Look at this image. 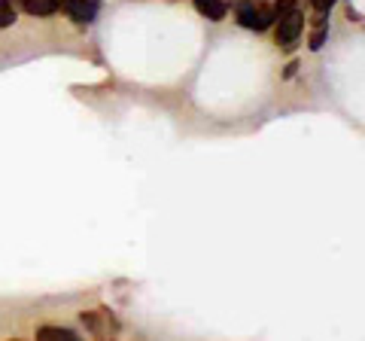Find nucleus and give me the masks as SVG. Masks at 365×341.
I'll return each mask as SVG.
<instances>
[{"instance_id": "obj_1", "label": "nucleus", "mask_w": 365, "mask_h": 341, "mask_svg": "<svg viewBox=\"0 0 365 341\" xmlns=\"http://www.w3.org/2000/svg\"><path fill=\"white\" fill-rule=\"evenodd\" d=\"M274 21H277V43H280L283 49H292V43L299 40V34H302V28H304L302 13H299V9H292V13L277 16Z\"/></svg>"}, {"instance_id": "obj_2", "label": "nucleus", "mask_w": 365, "mask_h": 341, "mask_svg": "<svg viewBox=\"0 0 365 341\" xmlns=\"http://www.w3.org/2000/svg\"><path fill=\"white\" fill-rule=\"evenodd\" d=\"M237 21H241L244 28H250V31H265L271 21H274V13L271 9H265V6H256V4H241L237 6Z\"/></svg>"}, {"instance_id": "obj_3", "label": "nucleus", "mask_w": 365, "mask_h": 341, "mask_svg": "<svg viewBox=\"0 0 365 341\" xmlns=\"http://www.w3.org/2000/svg\"><path fill=\"white\" fill-rule=\"evenodd\" d=\"M67 16H71L73 21H79V25H88L91 19L98 16L101 9V0H61L58 4Z\"/></svg>"}, {"instance_id": "obj_4", "label": "nucleus", "mask_w": 365, "mask_h": 341, "mask_svg": "<svg viewBox=\"0 0 365 341\" xmlns=\"http://www.w3.org/2000/svg\"><path fill=\"white\" fill-rule=\"evenodd\" d=\"M195 4V9L204 16V19H210V21H222L225 13H228V4L225 0H192Z\"/></svg>"}, {"instance_id": "obj_5", "label": "nucleus", "mask_w": 365, "mask_h": 341, "mask_svg": "<svg viewBox=\"0 0 365 341\" xmlns=\"http://www.w3.org/2000/svg\"><path fill=\"white\" fill-rule=\"evenodd\" d=\"M37 338L40 341H79V335L67 326H43L37 329Z\"/></svg>"}, {"instance_id": "obj_6", "label": "nucleus", "mask_w": 365, "mask_h": 341, "mask_svg": "<svg viewBox=\"0 0 365 341\" xmlns=\"http://www.w3.org/2000/svg\"><path fill=\"white\" fill-rule=\"evenodd\" d=\"M58 4L61 0H21V6L31 16H52V13H58Z\"/></svg>"}, {"instance_id": "obj_7", "label": "nucleus", "mask_w": 365, "mask_h": 341, "mask_svg": "<svg viewBox=\"0 0 365 341\" xmlns=\"http://www.w3.org/2000/svg\"><path fill=\"white\" fill-rule=\"evenodd\" d=\"M16 21V6L9 0H0V28H9Z\"/></svg>"}, {"instance_id": "obj_8", "label": "nucleus", "mask_w": 365, "mask_h": 341, "mask_svg": "<svg viewBox=\"0 0 365 341\" xmlns=\"http://www.w3.org/2000/svg\"><path fill=\"white\" fill-rule=\"evenodd\" d=\"M326 34H329V25L326 21H319L317 25V31L311 34V49L317 52V49H323V43H326Z\"/></svg>"}, {"instance_id": "obj_9", "label": "nucleus", "mask_w": 365, "mask_h": 341, "mask_svg": "<svg viewBox=\"0 0 365 341\" xmlns=\"http://www.w3.org/2000/svg\"><path fill=\"white\" fill-rule=\"evenodd\" d=\"M292 9H299V0H277V4H274V19L277 16H287V13H292Z\"/></svg>"}, {"instance_id": "obj_10", "label": "nucleus", "mask_w": 365, "mask_h": 341, "mask_svg": "<svg viewBox=\"0 0 365 341\" xmlns=\"http://www.w3.org/2000/svg\"><path fill=\"white\" fill-rule=\"evenodd\" d=\"M311 4L317 6V13H319V16H326V13H329V9H332V6H335V0H311Z\"/></svg>"}, {"instance_id": "obj_11", "label": "nucleus", "mask_w": 365, "mask_h": 341, "mask_svg": "<svg viewBox=\"0 0 365 341\" xmlns=\"http://www.w3.org/2000/svg\"><path fill=\"white\" fill-rule=\"evenodd\" d=\"M295 71H299V61L287 64V71H283V76H287V79H292V76H295Z\"/></svg>"}]
</instances>
